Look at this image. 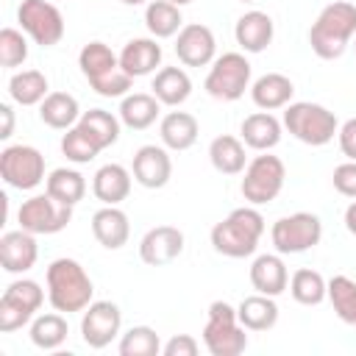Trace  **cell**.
Returning a JSON list of instances; mask_svg holds the SVG:
<instances>
[{
    "label": "cell",
    "mask_w": 356,
    "mask_h": 356,
    "mask_svg": "<svg viewBox=\"0 0 356 356\" xmlns=\"http://www.w3.org/2000/svg\"><path fill=\"white\" fill-rule=\"evenodd\" d=\"M78 67L89 86L103 97H125L134 78L120 67V56L106 42H86L78 53Z\"/></svg>",
    "instance_id": "cell-3"
},
{
    "label": "cell",
    "mask_w": 356,
    "mask_h": 356,
    "mask_svg": "<svg viewBox=\"0 0 356 356\" xmlns=\"http://www.w3.org/2000/svg\"><path fill=\"white\" fill-rule=\"evenodd\" d=\"M47 300L56 312L61 314H72V312H83L92 303L95 295V284L89 278V273L81 267V261L75 259H56L47 267Z\"/></svg>",
    "instance_id": "cell-2"
},
{
    "label": "cell",
    "mask_w": 356,
    "mask_h": 356,
    "mask_svg": "<svg viewBox=\"0 0 356 356\" xmlns=\"http://www.w3.org/2000/svg\"><path fill=\"white\" fill-rule=\"evenodd\" d=\"M70 325L67 317L61 312H50V314H39L31 320V342L42 350H56L67 342Z\"/></svg>",
    "instance_id": "cell-34"
},
{
    "label": "cell",
    "mask_w": 356,
    "mask_h": 356,
    "mask_svg": "<svg viewBox=\"0 0 356 356\" xmlns=\"http://www.w3.org/2000/svg\"><path fill=\"white\" fill-rule=\"evenodd\" d=\"M50 83H47V75L39 72V70H22V72H14L11 81H8V95L14 103L19 106H39L50 92Z\"/></svg>",
    "instance_id": "cell-33"
},
{
    "label": "cell",
    "mask_w": 356,
    "mask_h": 356,
    "mask_svg": "<svg viewBox=\"0 0 356 356\" xmlns=\"http://www.w3.org/2000/svg\"><path fill=\"white\" fill-rule=\"evenodd\" d=\"M284 128L303 145L312 147H323L334 139V134L339 131L337 114L328 111L320 103H309V100H298L284 106Z\"/></svg>",
    "instance_id": "cell-5"
},
{
    "label": "cell",
    "mask_w": 356,
    "mask_h": 356,
    "mask_svg": "<svg viewBox=\"0 0 356 356\" xmlns=\"http://www.w3.org/2000/svg\"><path fill=\"white\" fill-rule=\"evenodd\" d=\"M284 181H286L284 161L278 156H270V150H264L261 156L248 161L245 178L239 184V192L250 206H264V203H270V200H275L281 195Z\"/></svg>",
    "instance_id": "cell-7"
},
{
    "label": "cell",
    "mask_w": 356,
    "mask_h": 356,
    "mask_svg": "<svg viewBox=\"0 0 356 356\" xmlns=\"http://www.w3.org/2000/svg\"><path fill=\"white\" fill-rule=\"evenodd\" d=\"M131 175L122 164H103L92 178V192L103 206H120L131 195Z\"/></svg>",
    "instance_id": "cell-23"
},
{
    "label": "cell",
    "mask_w": 356,
    "mask_h": 356,
    "mask_svg": "<svg viewBox=\"0 0 356 356\" xmlns=\"http://www.w3.org/2000/svg\"><path fill=\"white\" fill-rule=\"evenodd\" d=\"M120 356H156L161 353V339L150 325H134L120 337Z\"/></svg>",
    "instance_id": "cell-39"
},
{
    "label": "cell",
    "mask_w": 356,
    "mask_h": 356,
    "mask_svg": "<svg viewBox=\"0 0 356 356\" xmlns=\"http://www.w3.org/2000/svg\"><path fill=\"white\" fill-rule=\"evenodd\" d=\"M353 36H356V6L348 0L328 3L309 28V44L314 56L325 61L339 58Z\"/></svg>",
    "instance_id": "cell-1"
},
{
    "label": "cell",
    "mask_w": 356,
    "mask_h": 356,
    "mask_svg": "<svg viewBox=\"0 0 356 356\" xmlns=\"http://www.w3.org/2000/svg\"><path fill=\"white\" fill-rule=\"evenodd\" d=\"M197 134H200V125L189 111H170L161 117L159 136L167 150H178V153L189 150L197 142Z\"/></svg>",
    "instance_id": "cell-26"
},
{
    "label": "cell",
    "mask_w": 356,
    "mask_h": 356,
    "mask_svg": "<svg viewBox=\"0 0 356 356\" xmlns=\"http://www.w3.org/2000/svg\"><path fill=\"white\" fill-rule=\"evenodd\" d=\"M44 192L53 195L56 200L67 203V206H75L83 200L86 195V181L78 170H70V167H58L53 170L47 178H44Z\"/></svg>",
    "instance_id": "cell-35"
},
{
    "label": "cell",
    "mask_w": 356,
    "mask_h": 356,
    "mask_svg": "<svg viewBox=\"0 0 356 356\" xmlns=\"http://www.w3.org/2000/svg\"><path fill=\"white\" fill-rule=\"evenodd\" d=\"M289 295L300 303V306H317L328 298V281L309 267H300L292 273L289 278Z\"/></svg>",
    "instance_id": "cell-37"
},
{
    "label": "cell",
    "mask_w": 356,
    "mask_h": 356,
    "mask_svg": "<svg viewBox=\"0 0 356 356\" xmlns=\"http://www.w3.org/2000/svg\"><path fill=\"white\" fill-rule=\"evenodd\" d=\"M92 234L106 250H120L131 236L128 214L117 206H103L92 214Z\"/></svg>",
    "instance_id": "cell-20"
},
{
    "label": "cell",
    "mask_w": 356,
    "mask_h": 356,
    "mask_svg": "<svg viewBox=\"0 0 356 356\" xmlns=\"http://www.w3.org/2000/svg\"><path fill=\"white\" fill-rule=\"evenodd\" d=\"M270 239H273V248L281 256H286V253H303V250H312L314 245H320V239H323V222L312 211H295V214H286V217H281V220L273 222Z\"/></svg>",
    "instance_id": "cell-10"
},
{
    "label": "cell",
    "mask_w": 356,
    "mask_h": 356,
    "mask_svg": "<svg viewBox=\"0 0 356 356\" xmlns=\"http://www.w3.org/2000/svg\"><path fill=\"white\" fill-rule=\"evenodd\" d=\"M353 50H356V42H353Z\"/></svg>",
    "instance_id": "cell-50"
},
{
    "label": "cell",
    "mask_w": 356,
    "mask_h": 356,
    "mask_svg": "<svg viewBox=\"0 0 356 356\" xmlns=\"http://www.w3.org/2000/svg\"><path fill=\"white\" fill-rule=\"evenodd\" d=\"M122 328V312L117 303L111 300H92L86 309H83V317H81V337L89 348L100 350L106 345H111V339H117Z\"/></svg>",
    "instance_id": "cell-14"
},
{
    "label": "cell",
    "mask_w": 356,
    "mask_h": 356,
    "mask_svg": "<svg viewBox=\"0 0 356 356\" xmlns=\"http://www.w3.org/2000/svg\"><path fill=\"white\" fill-rule=\"evenodd\" d=\"M17 220H19V228L31 231V234H58L70 225L72 220V206L56 200L53 195H33L28 200H22L19 211H17Z\"/></svg>",
    "instance_id": "cell-12"
},
{
    "label": "cell",
    "mask_w": 356,
    "mask_h": 356,
    "mask_svg": "<svg viewBox=\"0 0 356 356\" xmlns=\"http://www.w3.org/2000/svg\"><path fill=\"white\" fill-rule=\"evenodd\" d=\"M261 234H264V217L253 206H242L211 228V245L217 253L228 259H245L256 253Z\"/></svg>",
    "instance_id": "cell-4"
},
{
    "label": "cell",
    "mask_w": 356,
    "mask_h": 356,
    "mask_svg": "<svg viewBox=\"0 0 356 356\" xmlns=\"http://www.w3.org/2000/svg\"><path fill=\"white\" fill-rule=\"evenodd\" d=\"M167 3H175V6H186V3H192V0H167Z\"/></svg>",
    "instance_id": "cell-48"
},
{
    "label": "cell",
    "mask_w": 356,
    "mask_h": 356,
    "mask_svg": "<svg viewBox=\"0 0 356 356\" xmlns=\"http://www.w3.org/2000/svg\"><path fill=\"white\" fill-rule=\"evenodd\" d=\"M236 317L248 331H270L278 323V306L270 295H250L236 306Z\"/></svg>",
    "instance_id": "cell-31"
},
{
    "label": "cell",
    "mask_w": 356,
    "mask_h": 356,
    "mask_svg": "<svg viewBox=\"0 0 356 356\" xmlns=\"http://www.w3.org/2000/svg\"><path fill=\"white\" fill-rule=\"evenodd\" d=\"M0 117H3V128H0V139H8L14 134V111L8 103L0 106Z\"/></svg>",
    "instance_id": "cell-45"
},
{
    "label": "cell",
    "mask_w": 356,
    "mask_h": 356,
    "mask_svg": "<svg viewBox=\"0 0 356 356\" xmlns=\"http://www.w3.org/2000/svg\"><path fill=\"white\" fill-rule=\"evenodd\" d=\"M153 95L159 97L161 106H181L189 100L192 95V78L186 75V70L181 67H161L153 78Z\"/></svg>",
    "instance_id": "cell-29"
},
{
    "label": "cell",
    "mask_w": 356,
    "mask_h": 356,
    "mask_svg": "<svg viewBox=\"0 0 356 356\" xmlns=\"http://www.w3.org/2000/svg\"><path fill=\"white\" fill-rule=\"evenodd\" d=\"M345 228L356 236V197H353V203L345 209Z\"/></svg>",
    "instance_id": "cell-46"
},
{
    "label": "cell",
    "mask_w": 356,
    "mask_h": 356,
    "mask_svg": "<svg viewBox=\"0 0 356 356\" xmlns=\"http://www.w3.org/2000/svg\"><path fill=\"white\" fill-rule=\"evenodd\" d=\"M337 136H339V150H342L350 161H356V117L345 120V122L339 125Z\"/></svg>",
    "instance_id": "cell-44"
},
{
    "label": "cell",
    "mask_w": 356,
    "mask_h": 356,
    "mask_svg": "<svg viewBox=\"0 0 356 356\" xmlns=\"http://www.w3.org/2000/svg\"><path fill=\"white\" fill-rule=\"evenodd\" d=\"M28 33L17 31V28H3L0 31V64L6 70H14L19 64H25L28 58Z\"/></svg>",
    "instance_id": "cell-41"
},
{
    "label": "cell",
    "mask_w": 356,
    "mask_h": 356,
    "mask_svg": "<svg viewBox=\"0 0 356 356\" xmlns=\"http://www.w3.org/2000/svg\"><path fill=\"white\" fill-rule=\"evenodd\" d=\"M209 161L222 175H239V172H245V167H248L245 142L236 139V136H231V134L214 136L211 145H209Z\"/></svg>",
    "instance_id": "cell-28"
},
{
    "label": "cell",
    "mask_w": 356,
    "mask_h": 356,
    "mask_svg": "<svg viewBox=\"0 0 356 356\" xmlns=\"http://www.w3.org/2000/svg\"><path fill=\"white\" fill-rule=\"evenodd\" d=\"M184 253V231L175 225H156L139 242V259L150 267H167Z\"/></svg>",
    "instance_id": "cell-15"
},
{
    "label": "cell",
    "mask_w": 356,
    "mask_h": 356,
    "mask_svg": "<svg viewBox=\"0 0 356 356\" xmlns=\"http://www.w3.org/2000/svg\"><path fill=\"white\" fill-rule=\"evenodd\" d=\"M281 128H284V122H278L270 111H256V114H248L242 120L239 134H242V142L248 147L264 153L281 142Z\"/></svg>",
    "instance_id": "cell-25"
},
{
    "label": "cell",
    "mask_w": 356,
    "mask_h": 356,
    "mask_svg": "<svg viewBox=\"0 0 356 356\" xmlns=\"http://www.w3.org/2000/svg\"><path fill=\"white\" fill-rule=\"evenodd\" d=\"M61 153H64L70 161H75V164H89V161L100 153V147L92 142V136H89L81 125H72V128L61 136Z\"/></svg>",
    "instance_id": "cell-40"
},
{
    "label": "cell",
    "mask_w": 356,
    "mask_h": 356,
    "mask_svg": "<svg viewBox=\"0 0 356 356\" xmlns=\"http://www.w3.org/2000/svg\"><path fill=\"white\" fill-rule=\"evenodd\" d=\"M239 3H256V0H239Z\"/></svg>",
    "instance_id": "cell-49"
},
{
    "label": "cell",
    "mask_w": 356,
    "mask_h": 356,
    "mask_svg": "<svg viewBox=\"0 0 356 356\" xmlns=\"http://www.w3.org/2000/svg\"><path fill=\"white\" fill-rule=\"evenodd\" d=\"M161 64V44L150 36H139L131 39L122 50H120V67L131 75V78H142L156 72V67Z\"/></svg>",
    "instance_id": "cell-22"
},
{
    "label": "cell",
    "mask_w": 356,
    "mask_h": 356,
    "mask_svg": "<svg viewBox=\"0 0 356 356\" xmlns=\"http://www.w3.org/2000/svg\"><path fill=\"white\" fill-rule=\"evenodd\" d=\"M78 125L92 136V142L100 150L111 147L120 139V120L111 111H106V108H89V111H83L81 120H78Z\"/></svg>",
    "instance_id": "cell-36"
},
{
    "label": "cell",
    "mask_w": 356,
    "mask_h": 356,
    "mask_svg": "<svg viewBox=\"0 0 356 356\" xmlns=\"http://www.w3.org/2000/svg\"><path fill=\"white\" fill-rule=\"evenodd\" d=\"M248 328L239 323L236 309L225 300H214L209 306V317L203 325V345L211 356H239L248 348Z\"/></svg>",
    "instance_id": "cell-6"
},
{
    "label": "cell",
    "mask_w": 356,
    "mask_h": 356,
    "mask_svg": "<svg viewBox=\"0 0 356 356\" xmlns=\"http://www.w3.org/2000/svg\"><path fill=\"white\" fill-rule=\"evenodd\" d=\"M331 184L339 195L345 197H356V161H345L339 167H334V175H331Z\"/></svg>",
    "instance_id": "cell-42"
},
{
    "label": "cell",
    "mask_w": 356,
    "mask_h": 356,
    "mask_svg": "<svg viewBox=\"0 0 356 356\" xmlns=\"http://www.w3.org/2000/svg\"><path fill=\"white\" fill-rule=\"evenodd\" d=\"M273 33H275L273 17L264 14V11H245L236 19V25H234L236 44L245 53H261V50H267L270 42H273Z\"/></svg>",
    "instance_id": "cell-19"
},
{
    "label": "cell",
    "mask_w": 356,
    "mask_h": 356,
    "mask_svg": "<svg viewBox=\"0 0 356 356\" xmlns=\"http://www.w3.org/2000/svg\"><path fill=\"white\" fill-rule=\"evenodd\" d=\"M197 350H200V345L189 334H175L172 339H167L161 345V353L164 356H197Z\"/></svg>",
    "instance_id": "cell-43"
},
{
    "label": "cell",
    "mask_w": 356,
    "mask_h": 356,
    "mask_svg": "<svg viewBox=\"0 0 356 356\" xmlns=\"http://www.w3.org/2000/svg\"><path fill=\"white\" fill-rule=\"evenodd\" d=\"M17 22L42 47H53L64 36V17L47 0H22L17 8Z\"/></svg>",
    "instance_id": "cell-13"
},
{
    "label": "cell",
    "mask_w": 356,
    "mask_h": 356,
    "mask_svg": "<svg viewBox=\"0 0 356 356\" xmlns=\"http://www.w3.org/2000/svg\"><path fill=\"white\" fill-rule=\"evenodd\" d=\"M292 95H295V83L281 72H267L256 78L250 86V97L261 111H275V108L289 106Z\"/></svg>",
    "instance_id": "cell-24"
},
{
    "label": "cell",
    "mask_w": 356,
    "mask_h": 356,
    "mask_svg": "<svg viewBox=\"0 0 356 356\" xmlns=\"http://www.w3.org/2000/svg\"><path fill=\"white\" fill-rule=\"evenodd\" d=\"M125 6H142V3H147V0H122Z\"/></svg>",
    "instance_id": "cell-47"
},
{
    "label": "cell",
    "mask_w": 356,
    "mask_h": 356,
    "mask_svg": "<svg viewBox=\"0 0 356 356\" xmlns=\"http://www.w3.org/2000/svg\"><path fill=\"white\" fill-rule=\"evenodd\" d=\"M0 175L14 189H36L44 181V156L33 145H8L0 153Z\"/></svg>",
    "instance_id": "cell-11"
},
{
    "label": "cell",
    "mask_w": 356,
    "mask_h": 356,
    "mask_svg": "<svg viewBox=\"0 0 356 356\" xmlns=\"http://www.w3.org/2000/svg\"><path fill=\"white\" fill-rule=\"evenodd\" d=\"M44 303V289L31 281V278H19V281H11L0 298V331L3 334H11L22 325H28L36 312L42 309Z\"/></svg>",
    "instance_id": "cell-8"
},
{
    "label": "cell",
    "mask_w": 356,
    "mask_h": 356,
    "mask_svg": "<svg viewBox=\"0 0 356 356\" xmlns=\"http://www.w3.org/2000/svg\"><path fill=\"white\" fill-rule=\"evenodd\" d=\"M248 86H250V61L242 53L217 56L211 61V70H209L206 83H203V89L214 100H225V103L239 100Z\"/></svg>",
    "instance_id": "cell-9"
},
{
    "label": "cell",
    "mask_w": 356,
    "mask_h": 356,
    "mask_svg": "<svg viewBox=\"0 0 356 356\" xmlns=\"http://www.w3.org/2000/svg\"><path fill=\"white\" fill-rule=\"evenodd\" d=\"M145 25L153 39H170L184 28L181 6L167 3V0H150L145 8Z\"/></svg>",
    "instance_id": "cell-32"
},
{
    "label": "cell",
    "mask_w": 356,
    "mask_h": 356,
    "mask_svg": "<svg viewBox=\"0 0 356 356\" xmlns=\"http://www.w3.org/2000/svg\"><path fill=\"white\" fill-rule=\"evenodd\" d=\"M134 181L145 189H161L167 186V181L172 178V159L167 153V147L159 145H142L134 153Z\"/></svg>",
    "instance_id": "cell-17"
},
{
    "label": "cell",
    "mask_w": 356,
    "mask_h": 356,
    "mask_svg": "<svg viewBox=\"0 0 356 356\" xmlns=\"http://www.w3.org/2000/svg\"><path fill=\"white\" fill-rule=\"evenodd\" d=\"M250 284L261 295H270V298L281 295L289 286V273H286V264H284L281 253L256 256L253 264H250Z\"/></svg>",
    "instance_id": "cell-21"
},
{
    "label": "cell",
    "mask_w": 356,
    "mask_h": 356,
    "mask_svg": "<svg viewBox=\"0 0 356 356\" xmlns=\"http://www.w3.org/2000/svg\"><path fill=\"white\" fill-rule=\"evenodd\" d=\"M214 53H217V39L211 33L209 25H200V22H189L178 31V39H175V56L181 64L186 67H206L214 61Z\"/></svg>",
    "instance_id": "cell-16"
},
{
    "label": "cell",
    "mask_w": 356,
    "mask_h": 356,
    "mask_svg": "<svg viewBox=\"0 0 356 356\" xmlns=\"http://www.w3.org/2000/svg\"><path fill=\"white\" fill-rule=\"evenodd\" d=\"M328 300L337 317L348 325H356V281L348 275H334L328 281Z\"/></svg>",
    "instance_id": "cell-38"
},
{
    "label": "cell",
    "mask_w": 356,
    "mask_h": 356,
    "mask_svg": "<svg viewBox=\"0 0 356 356\" xmlns=\"http://www.w3.org/2000/svg\"><path fill=\"white\" fill-rule=\"evenodd\" d=\"M159 111H161V103L156 95L134 92V95H125L120 103V122L131 131H145L159 120Z\"/></svg>",
    "instance_id": "cell-27"
},
{
    "label": "cell",
    "mask_w": 356,
    "mask_h": 356,
    "mask_svg": "<svg viewBox=\"0 0 356 356\" xmlns=\"http://www.w3.org/2000/svg\"><path fill=\"white\" fill-rule=\"evenodd\" d=\"M36 259H39L36 234L19 228V231H6L0 236V264L6 273L22 275L36 264Z\"/></svg>",
    "instance_id": "cell-18"
},
{
    "label": "cell",
    "mask_w": 356,
    "mask_h": 356,
    "mask_svg": "<svg viewBox=\"0 0 356 356\" xmlns=\"http://www.w3.org/2000/svg\"><path fill=\"white\" fill-rule=\"evenodd\" d=\"M39 120L47 125V128H56V131H70L72 125H78L81 120V108H78V100L67 92H50L42 103H39Z\"/></svg>",
    "instance_id": "cell-30"
}]
</instances>
